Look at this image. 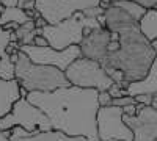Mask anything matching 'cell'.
<instances>
[{"label": "cell", "instance_id": "obj_1", "mask_svg": "<svg viewBox=\"0 0 157 141\" xmlns=\"http://www.w3.org/2000/svg\"><path fill=\"white\" fill-rule=\"evenodd\" d=\"M27 99L47 114L54 130L99 141L98 111L101 104L98 89L71 85L55 91H32Z\"/></svg>", "mask_w": 157, "mask_h": 141}, {"label": "cell", "instance_id": "obj_2", "mask_svg": "<svg viewBox=\"0 0 157 141\" xmlns=\"http://www.w3.org/2000/svg\"><path fill=\"white\" fill-rule=\"evenodd\" d=\"M104 25L120 35V47L109 52L101 63L110 75L115 69L124 72L127 83L143 80L157 57L151 39L143 33L140 22L126 9L112 3L104 13Z\"/></svg>", "mask_w": 157, "mask_h": 141}, {"label": "cell", "instance_id": "obj_3", "mask_svg": "<svg viewBox=\"0 0 157 141\" xmlns=\"http://www.w3.org/2000/svg\"><path fill=\"white\" fill-rule=\"evenodd\" d=\"M16 80L27 93L55 91L58 88L71 86L64 71L50 65H36L22 50H19V60L16 61Z\"/></svg>", "mask_w": 157, "mask_h": 141}, {"label": "cell", "instance_id": "obj_4", "mask_svg": "<svg viewBox=\"0 0 157 141\" xmlns=\"http://www.w3.org/2000/svg\"><path fill=\"white\" fill-rule=\"evenodd\" d=\"M104 25V16L102 17H86L83 11H77L74 16L64 19L58 24H47L41 28V35L47 39L49 46L57 50H64L69 46L80 44L85 28H98Z\"/></svg>", "mask_w": 157, "mask_h": 141}, {"label": "cell", "instance_id": "obj_5", "mask_svg": "<svg viewBox=\"0 0 157 141\" xmlns=\"http://www.w3.org/2000/svg\"><path fill=\"white\" fill-rule=\"evenodd\" d=\"M16 125L24 127L25 130L32 133L54 130L49 116L39 107L32 104L27 97H21L6 116L0 118V130L2 132L11 130Z\"/></svg>", "mask_w": 157, "mask_h": 141}, {"label": "cell", "instance_id": "obj_6", "mask_svg": "<svg viewBox=\"0 0 157 141\" xmlns=\"http://www.w3.org/2000/svg\"><path fill=\"white\" fill-rule=\"evenodd\" d=\"M64 74L71 85L80 88H94L98 91H109L110 86L115 83L101 63L86 57H78L64 71Z\"/></svg>", "mask_w": 157, "mask_h": 141}, {"label": "cell", "instance_id": "obj_7", "mask_svg": "<svg viewBox=\"0 0 157 141\" xmlns=\"http://www.w3.org/2000/svg\"><path fill=\"white\" fill-rule=\"evenodd\" d=\"M98 135L101 141H134V130L124 122L123 107L107 105L98 111Z\"/></svg>", "mask_w": 157, "mask_h": 141}, {"label": "cell", "instance_id": "obj_8", "mask_svg": "<svg viewBox=\"0 0 157 141\" xmlns=\"http://www.w3.org/2000/svg\"><path fill=\"white\" fill-rule=\"evenodd\" d=\"M21 50L27 54L29 58L36 65L57 66L61 71H66L78 57H82V50L78 44L69 46L64 50H57L50 46L39 47L35 44H25V46H21Z\"/></svg>", "mask_w": 157, "mask_h": 141}, {"label": "cell", "instance_id": "obj_9", "mask_svg": "<svg viewBox=\"0 0 157 141\" xmlns=\"http://www.w3.org/2000/svg\"><path fill=\"white\" fill-rule=\"evenodd\" d=\"M98 5H101V0H36V9L52 25L74 16L77 11Z\"/></svg>", "mask_w": 157, "mask_h": 141}, {"label": "cell", "instance_id": "obj_10", "mask_svg": "<svg viewBox=\"0 0 157 141\" xmlns=\"http://www.w3.org/2000/svg\"><path fill=\"white\" fill-rule=\"evenodd\" d=\"M138 113L135 116L124 114V122L134 130V141H155L157 139V110L151 105L137 104Z\"/></svg>", "mask_w": 157, "mask_h": 141}, {"label": "cell", "instance_id": "obj_11", "mask_svg": "<svg viewBox=\"0 0 157 141\" xmlns=\"http://www.w3.org/2000/svg\"><path fill=\"white\" fill-rule=\"evenodd\" d=\"M112 39V32L101 25L98 28H85V36L82 43L78 44L82 50V57L91 58L98 63H102L107 55V47Z\"/></svg>", "mask_w": 157, "mask_h": 141}, {"label": "cell", "instance_id": "obj_12", "mask_svg": "<svg viewBox=\"0 0 157 141\" xmlns=\"http://www.w3.org/2000/svg\"><path fill=\"white\" fill-rule=\"evenodd\" d=\"M21 97H22L21 83L16 79L13 80L0 79V118L6 116Z\"/></svg>", "mask_w": 157, "mask_h": 141}, {"label": "cell", "instance_id": "obj_13", "mask_svg": "<svg viewBox=\"0 0 157 141\" xmlns=\"http://www.w3.org/2000/svg\"><path fill=\"white\" fill-rule=\"evenodd\" d=\"M155 93H157V57L145 79L132 82L127 86V94L134 97L138 94H155Z\"/></svg>", "mask_w": 157, "mask_h": 141}, {"label": "cell", "instance_id": "obj_14", "mask_svg": "<svg viewBox=\"0 0 157 141\" xmlns=\"http://www.w3.org/2000/svg\"><path fill=\"white\" fill-rule=\"evenodd\" d=\"M11 141H88L85 136H69L60 130H50V132H39V133H30L27 136H22L17 133L10 135Z\"/></svg>", "mask_w": 157, "mask_h": 141}, {"label": "cell", "instance_id": "obj_15", "mask_svg": "<svg viewBox=\"0 0 157 141\" xmlns=\"http://www.w3.org/2000/svg\"><path fill=\"white\" fill-rule=\"evenodd\" d=\"M29 20H33V19H30L27 11L19 6H3L2 13H0V25H6L10 22H16L22 25Z\"/></svg>", "mask_w": 157, "mask_h": 141}, {"label": "cell", "instance_id": "obj_16", "mask_svg": "<svg viewBox=\"0 0 157 141\" xmlns=\"http://www.w3.org/2000/svg\"><path fill=\"white\" fill-rule=\"evenodd\" d=\"M16 33V38H17V43L21 46H25V44H35V38L38 36V28L35 25V20H29L14 30Z\"/></svg>", "mask_w": 157, "mask_h": 141}, {"label": "cell", "instance_id": "obj_17", "mask_svg": "<svg viewBox=\"0 0 157 141\" xmlns=\"http://www.w3.org/2000/svg\"><path fill=\"white\" fill-rule=\"evenodd\" d=\"M112 3L121 6L123 9H126L127 13L132 17H135L138 22H141V19L146 16L148 13V8H145L143 5H140L138 2H135V0H113Z\"/></svg>", "mask_w": 157, "mask_h": 141}, {"label": "cell", "instance_id": "obj_18", "mask_svg": "<svg viewBox=\"0 0 157 141\" xmlns=\"http://www.w3.org/2000/svg\"><path fill=\"white\" fill-rule=\"evenodd\" d=\"M141 30L149 39H154L157 38V8L155 9H148L146 16L141 19L140 22Z\"/></svg>", "mask_w": 157, "mask_h": 141}, {"label": "cell", "instance_id": "obj_19", "mask_svg": "<svg viewBox=\"0 0 157 141\" xmlns=\"http://www.w3.org/2000/svg\"><path fill=\"white\" fill-rule=\"evenodd\" d=\"M0 79L3 80L16 79V63L11 61L10 54L0 57Z\"/></svg>", "mask_w": 157, "mask_h": 141}, {"label": "cell", "instance_id": "obj_20", "mask_svg": "<svg viewBox=\"0 0 157 141\" xmlns=\"http://www.w3.org/2000/svg\"><path fill=\"white\" fill-rule=\"evenodd\" d=\"M13 41H17L14 30H8V28L3 27V25H0V57L8 54L6 49Z\"/></svg>", "mask_w": 157, "mask_h": 141}, {"label": "cell", "instance_id": "obj_21", "mask_svg": "<svg viewBox=\"0 0 157 141\" xmlns=\"http://www.w3.org/2000/svg\"><path fill=\"white\" fill-rule=\"evenodd\" d=\"M132 104H138L137 99L134 96H123V97H116L112 100V105H116V107H126V105H132Z\"/></svg>", "mask_w": 157, "mask_h": 141}, {"label": "cell", "instance_id": "obj_22", "mask_svg": "<svg viewBox=\"0 0 157 141\" xmlns=\"http://www.w3.org/2000/svg\"><path fill=\"white\" fill-rule=\"evenodd\" d=\"M104 13H105V8H104L102 5H98V6H91V8H86L83 11V14L86 17H102L104 16Z\"/></svg>", "mask_w": 157, "mask_h": 141}, {"label": "cell", "instance_id": "obj_23", "mask_svg": "<svg viewBox=\"0 0 157 141\" xmlns=\"http://www.w3.org/2000/svg\"><path fill=\"white\" fill-rule=\"evenodd\" d=\"M109 93H110V96H112L113 99H116V97L127 96V89L123 88L120 83H113V85L110 86V89H109Z\"/></svg>", "mask_w": 157, "mask_h": 141}, {"label": "cell", "instance_id": "obj_24", "mask_svg": "<svg viewBox=\"0 0 157 141\" xmlns=\"http://www.w3.org/2000/svg\"><path fill=\"white\" fill-rule=\"evenodd\" d=\"M112 100H113V97L110 96L109 91H99V104H101V107L112 105Z\"/></svg>", "mask_w": 157, "mask_h": 141}, {"label": "cell", "instance_id": "obj_25", "mask_svg": "<svg viewBox=\"0 0 157 141\" xmlns=\"http://www.w3.org/2000/svg\"><path fill=\"white\" fill-rule=\"evenodd\" d=\"M17 6L25 11L33 9V8H36V0H17Z\"/></svg>", "mask_w": 157, "mask_h": 141}, {"label": "cell", "instance_id": "obj_26", "mask_svg": "<svg viewBox=\"0 0 157 141\" xmlns=\"http://www.w3.org/2000/svg\"><path fill=\"white\" fill-rule=\"evenodd\" d=\"M135 99H137L138 104L151 105V102H152V94H138V96H135Z\"/></svg>", "mask_w": 157, "mask_h": 141}, {"label": "cell", "instance_id": "obj_27", "mask_svg": "<svg viewBox=\"0 0 157 141\" xmlns=\"http://www.w3.org/2000/svg\"><path fill=\"white\" fill-rule=\"evenodd\" d=\"M135 2H138L140 5H143L148 9H155L157 8V0H135Z\"/></svg>", "mask_w": 157, "mask_h": 141}, {"label": "cell", "instance_id": "obj_28", "mask_svg": "<svg viewBox=\"0 0 157 141\" xmlns=\"http://www.w3.org/2000/svg\"><path fill=\"white\" fill-rule=\"evenodd\" d=\"M123 111H124V114H127V116H135V114L138 113V110H137V104L123 107Z\"/></svg>", "mask_w": 157, "mask_h": 141}, {"label": "cell", "instance_id": "obj_29", "mask_svg": "<svg viewBox=\"0 0 157 141\" xmlns=\"http://www.w3.org/2000/svg\"><path fill=\"white\" fill-rule=\"evenodd\" d=\"M35 46H39V47H44V46H49V43H47V39L43 36V35H38L36 38H35Z\"/></svg>", "mask_w": 157, "mask_h": 141}, {"label": "cell", "instance_id": "obj_30", "mask_svg": "<svg viewBox=\"0 0 157 141\" xmlns=\"http://www.w3.org/2000/svg\"><path fill=\"white\" fill-rule=\"evenodd\" d=\"M35 25H36V28H43V27H46V25H47V20L43 16H39V17L35 19Z\"/></svg>", "mask_w": 157, "mask_h": 141}, {"label": "cell", "instance_id": "obj_31", "mask_svg": "<svg viewBox=\"0 0 157 141\" xmlns=\"http://www.w3.org/2000/svg\"><path fill=\"white\" fill-rule=\"evenodd\" d=\"M10 135H11V130H5V132L0 130V141H11Z\"/></svg>", "mask_w": 157, "mask_h": 141}, {"label": "cell", "instance_id": "obj_32", "mask_svg": "<svg viewBox=\"0 0 157 141\" xmlns=\"http://www.w3.org/2000/svg\"><path fill=\"white\" fill-rule=\"evenodd\" d=\"M3 6H17V0H0Z\"/></svg>", "mask_w": 157, "mask_h": 141}, {"label": "cell", "instance_id": "obj_33", "mask_svg": "<svg viewBox=\"0 0 157 141\" xmlns=\"http://www.w3.org/2000/svg\"><path fill=\"white\" fill-rule=\"evenodd\" d=\"M151 107H152L154 110H157V93H155V94H152V102H151Z\"/></svg>", "mask_w": 157, "mask_h": 141}, {"label": "cell", "instance_id": "obj_34", "mask_svg": "<svg viewBox=\"0 0 157 141\" xmlns=\"http://www.w3.org/2000/svg\"><path fill=\"white\" fill-rule=\"evenodd\" d=\"M151 44H152L154 50H155V52H157V38H154V39H151Z\"/></svg>", "mask_w": 157, "mask_h": 141}, {"label": "cell", "instance_id": "obj_35", "mask_svg": "<svg viewBox=\"0 0 157 141\" xmlns=\"http://www.w3.org/2000/svg\"><path fill=\"white\" fill-rule=\"evenodd\" d=\"M155 141H157V139H155Z\"/></svg>", "mask_w": 157, "mask_h": 141}]
</instances>
